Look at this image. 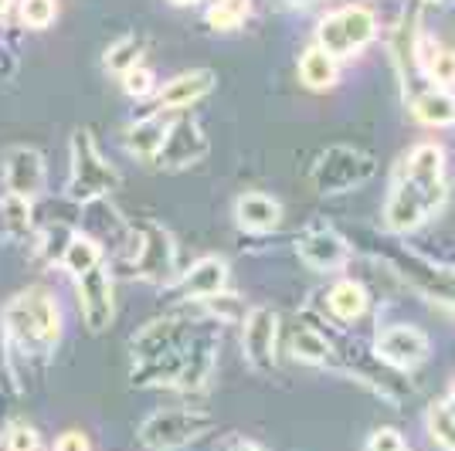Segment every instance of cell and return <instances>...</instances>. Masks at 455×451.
<instances>
[{
    "instance_id": "cell-27",
    "label": "cell",
    "mask_w": 455,
    "mask_h": 451,
    "mask_svg": "<svg viewBox=\"0 0 455 451\" xmlns=\"http://www.w3.org/2000/svg\"><path fill=\"white\" fill-rule=\"evenodd\" d=\"M99 262H102V245L95 241L92 234L76 231V234H72V241H68V248H65V255H61V268L78 279V275L92 272Z\"/></svg>"
},
{
    "instance_id": "cell-33",
    "label": "cell",
    "mask_w": 455,
    "mask_h": 451,
    "mask_svg": "<svg viewBox=\"0 0 455 451\" xmlns=\"http://www.w3.org/2000/svg\"><path fill=\"white\" fill-rule=\"evenodd\" d=\"M425 72H428V78H432L435 85L449 89V85L455 82V51H449V48H435L432 58H428V65H425Z\"/></svg>"
},
{
    "instance_id": "cell-26",
    "label": "cell",
    "mask_w": 455,
    "mask_h": 451,
    "mask_svg": "<svg viewBox=\"0 0 455 451\" xmlns=\"http://www.w3.org/2000/svg\"><path fill=\"white\" fill-rule=\"evenodd\" d=\"M292 357L299 360V363H309V367H326V363H333V346H330V339L323 336L320 329L296 326V333H292Z\"/></svg>"
},
{
    "instance_id": "cell-6",
    "label": "cell",
    "mask_w": 455,
    "mask_h": 451,
    "mask_svg": "<svg viewBox=\"0 0 455 451\" xmlns=\"http://www.w3.org/2000/svg\"><path fill=\"white\" fill-rule=\"evenodd\" d=\"M214 428H218L214 414L201 411V407H164V411L147 414L136 434L147 451H180L201 441Z\"/></svg>"
},
{
    "instance_id": "cell-34",
    "label": "cell",
    "mask_w": 455,
    "mask_h": 451,
    "mask_svg": "<svg viewBox=\"0 0 455 451\" xmlns=\"http://www.w3.org/2000/svg\"><path fill=\"white\" fill-rule=\"evenodd\" d=\"M123 92L130 95V99H147V95L156 92V78H153L150 68L136 65V68H130V72L123 75Z\"/></svg>"
},
{
    "instance_id": "cell-31",
    "label": "cell",
    "mask_w": 455,
    "mask_h": 451,
    "mask_svg": "<svg viewBox=\"0 0 455 451\" xmlns=\"http://www.w3.org/2000/svg\"><path fill=\"white\" fill-rule=\"evenodd\" d=\"M0 445H4V451H41V434L31 424H24V421H11L4 428Z\"/></svg>"
},
{
    "instance_id": "cell-32",
    "label": "cell",
    "mask_w": 455,
    "mask_h": 451,
    "mask_svg": "<svg viewBox=\"0 0 455 451\" xmlns=\"http://www.w3.org/2000/svg\"><path fill=\"white\" fill-rule=\"evenodd\" d=\"M55 14H58L55 0H20V24L24 28L41 31V28H48L55 20Z\"/></svg>"
},
{
    "instance_id": "cell-37",
    "label": "cell",
    "mask_w": 455,
    "mask_h": 451,
    "mask_svg": "<svg viewBox=\"0 0 455 451\" xmlns=\"http://www.w3.org/2000/svg\"><path fill=\"white\" fill-rule=\"evenodd\" d=\"M228 451H266V448H262L259 441H248V438H242V441H235Z\"/></svg>"
},
{
    "instance_id": "cell-4",
    "label": "cell",
    "mask_w": 455,
    "mask_h": 451,
    "mask_svg": "<svg viewBox=\"0 0 455 451\" xmlns=\"http://www.w3.org/2000/svg\"><path fill=\"white\" fill-rule=\"evenodd\" d=\"M123 177L119 170L102 156L99 143L89 130H78L72 136V177H68V197L76 204H95L106 201L113 190H119Z\"/></svg>"
},
{
    "instance_id": "cell-42",
    "label": "cell",
    "mask_w": 455,
    "mask_h": 451,
    "mask_svg": "<svg viewBox=\"0 0 455 451\" xmlns=\"http://www.w3.org/2000/svg\"><path fill=\"white\" fill-rule=\"evenodd\" d=\"M428 4H438V0H428Z\"/></svg>"
},
{
    "instance_id": "cell-30",
    "label": "cell",
    "mask_w": 455,
    "mask_h": 451,
    "mask_svg": "<svg viewBox=\"0 0 455 451\" xmlns=\"http://www.w3.org/2000/svg\"><path fill=\"white\" fill-rule=\"evenodd\" d=\"M425 424H428V434L442 451H455V417L445 411V404L438 400L435 407H428L425 414Z\"/></svg>"
},
{
    "instance_id": "cell-15",
    "label": "cell",
    "mask_w": 455,
    "mask_h": 451,
    "mask_svg": "<svg viewBox=\"0 0 455 451\" xmlns=\"http://www.w3.org/2000/svg\"><path fill=\"white\" fill-rule=\"evenodd\" d=\"M48 180V170H44V156L35 146H14L4 156V184L11 194L20 197H38Z\"/></svg>"
},
{
    "instance_id": "cell-40",
    "label": "cell",
    "mask_w": 455,
    "mask_h": 451,
    "mask_svg": "<svg viewBox=\"0 0 455 451\" xmlns=\"http://www.w3.org/2000/svg\"><path fill=\"white\" fill-rule=\"evenodd\" d=\"M285 4H289V7H313L316 0H285Z\"/></svg>"
},
{
    "instance_id": "cell-24",
    "label": "cell",
    "mask_w": 455,
    "mask_h": 451,
    "mask_svg": "<svg viewBox=\"0 0 455 451\" xmlns=\"http://www.w3.org/2000/svg\"><path fill=\"white\" fill-rule=\"evenodd\" d=\"M299 78H303L306 89L313 92H326L337 85V58L326 55L320 44L306 48L303 58H299Z\"/></svg>"
},
{
    "instance_id": "cell-19",
    "label": "cell",
    "mask_w": 455,
    "mask_h": 451,
    "mask_svg": "<svg viewBox=\"0 0 455 451\" xmlns=\"http://www.w3.org/2000/svg\"><path fill=\"white\" fill-rule=\"evenodd\" d=\"M411 113L421 126L449 130V126H455V95L442 85H428L418 95H411Z\"/></svg>"
},
{
    "instance_id": "cell-29",
    "label": "cell",
    "mask_w": 455,
    "mask_h": 451,
    "mask_svg": "<svg viewBox=\"0 0 455 451\" xmlns=\"http://www.w3.org/2000/svg\"><path fill=\"white\" fill-rule=\"evenodd\" d=\"M248 11H251L248 0H214L204 18H208V24L214 31H235V28L245 24Z\"/></svg>"
},
{
    "instance_id": "cell-16",
    "label": "cell",
    "mask_w": 455,
    "mask_h": 451,
    "mask_svg": "<svg viewBox=\"0 0 455 451\" xmlns=\"http://www.w3.org/2000/svg\"><path fill=\"white\" fill-rule=\"evenodd\" d=\"M218 85V75L211 68H194V72H180L177 78H171L164 89H156V109L160 113H180L194 102H201L204 95H211V89Z\"/></svg>"
},
{
    "instance_id": "cell-7",
    "label": "cell",
    "mask_w": 455,
    "mask_h": 451,
    "mask_svg": "<svg viewBox=\"0 0 455 451\" xmlns=\"http://www.w3.org/2000/svg\"><path fill=\"white\" fill-rule=\"evenodd\" d=\"M374 38H378V14L367 4H347L340 11L326 14L316 28V44L337 61L361 55Z\"/></svg>"
},
{
    "instance_id": "cell-41",
    "label": "cell",
    "mask_w": 455,
    "mask_h": 451,
    "mask_svg": "<svg viewBox=\"0 0 455 451\" xmlns=\"http://www.w3.org/2000/svg\"><path fill=\"white\" fill-rule=\"evenodd\" d=\"M171 4H177V7H188V4H197V0H171Z\"/></svg>"
},
{
    "instance_id": "cell-39",
    "label": "cell",
    "mask_w": 455,
    "mask_h": 451,
    "mask_svg": "<svg viewBox=\"0 0 455 451\" xmlns=\"http://www.w3.org/2000/svg\"><path fill=\"white\" fill-rule=\"evenodd\" d=\"M442 404H445V411H449V414H452V417H455V387H452V391H449V397H445Z\"/></svg>"
},
{
    "instance_id": "cell-22",
    "label": "cell",
    "mask_w": 455,
    "mask_h": 451,
    "mask_svg": "<svg viewBox=\"0 0 455 451\" xmlns=\"http://www.w3.org/2000/svg\"><path fill=\"white\" fill-rule=\"evenodd\" d=\"M35 227V207L31 197H20V194H4L0 197V238L7 241H24Z\"/></svg>"
},
{
    "instance_id": "cell-35",
    "label": "cell",
    "mask_w": 455,
    "mask_h": 451,
    "mask_svg": "<svg viewBox=\"0 0 455 451\" xmlns=\"http://www.w3.org/2000/svg\"><path fill=\"white\" fill-rule=\"evenodd\" d=\"M404 434L398 428H374L367 438V451H404Z\"/></svg>"
},
{
    "instance_id": "cell-2",
    "label": "cell",
    "mask_w": 455,
    "mask_h": 451,
    "mask_svg": "<svg viewBox=\"0 0 455 451\" xmlns=\"http://www.w3.org/2000/svg\"><path fill=\"white\" fill-rule=\"evenodd\" d=\"M4 333L28 357H48L61 336V309L52 292L28 289L4 305Z\"/></svg>"
},
{
    "instance_id": "cell-14",
    "label": "cell",
    "mask_w": 455,
    "mask_h": 451,
    "mask_svg": "<svg viewBox=\"0 0 455 451\" xmlns=\"http://www.w3.org/2000/svg\"><path fill=\"white\" fill-rule=\"evenodd\" d=\"M173 285H177V296L190 302H204L211 296H221L228 289V262L218 258V255H204V258H197L190 265L188 272H180L173 279Z\"/></svg>"
},
{
    "instance_id": "cell-23",
    "label": "cell",
    "mask_w": 455,
    "mask_h": 451,
    "mask_svg": "<svg viewBox=\"0 0 455 451\" xmlns=\"http://www.w3.org/2000/svg\"><path fill=\"white\" fill-rule=\"evenodd\" d=\"M401 173L408 177H418V180H445V150L435 139H425V143H415L408 156L401 160Z\"/></svg>"
},
{
    "instance_id": "cell-36",
    "label": "cell",
    "mask_w": 455,
    "mask_h": 451,
    "mask_svg": "<svg viewBox=\"0 0 455 451\" xmlns=\"http://www.w3.org/2000/svg\"><path fill=\"white\" fill-rule=\"evenodd\" d=\"M52 451H92V441H89V434L85 431H61L55 438V445H52Z\"/></svg>"
},
{
    "instance_id": "cell-43",
    "label": "cell",
    "mask_w": 455,
    "mask_h": 451,
    "mask_svg": "<svg viewBox=\"0 0 455 451\" xmlns=\"http://www.w3.org/2000/svg\"><path fill=\"white\" fill-rule=\"evenodd\" d=\"M404 451H408V448H404Z\"/></svg>"
},
{
    "instance_id": "cell-28",
    "label": "cell",
    "mask_w": 455,
    "mask_h": 451,
    "mask_svg": "<svg viewBox=\"0 0 455 451\" xmlns=\"http://www.w3.org/2000/svg\"><path fill=\"white\" fill-rule=\"evenodd\" d=\"M143 48H147V41L136 38V35H123V38L109 44L106 48V68L116 72V75H126L130 68L140 65V58H143Z\"/></svg>"
},
{
    "instance_id": "cell-5",
    "label": "cell",
    "mask_w": 455,
    "mask_h": 451,
    "mask_svg": "<svg viewBox=\"0 0 455 451\" xmlns=\"http://www.w3.org/2000/svg\"><path fill=\"white\" fill-rule=\"evenodd\" d=\"M378 173V160L361 146H326L316 156V163L309 170V184L323 197H333V194H350V190H361L363 184H371Z\"/></svg>"
},
{
    "instance_id": "cell-17",
    "label": "cell",
    "mask_w": 455,
    "mask_h": 451,
    "mask_svg": "<svg viewBox=\"0 0 455 451\" xmlns=\"http://www.w3.org/2000/svg\"><path fill=\"white\" fill-rule=\"evenodd\" d=\"M235 225L248 234H268L283 225V204L262 190H248L235 201Z\"/></svg>"
},
{
    "instance_id": "cell-18",
    "label": "cell",
    "mask_w": 455,
    "mask_h": 451,
    "mask_svg": "<svg viewBox=\"0 0 455 451\" xmlns=\"http://www.w3.org/2000/svg\"><path fill=\"white\" fill-rule=\"evenodd\" d=\"M214 357H218V336L214 333H194L188 367L180 374L177 391H204L211 374H214Z\"/></svg>"
},
{
    "instance_id": "cell-20",
    "label": "cell",
    "mask_w": 455,
    "mask_h": 451,
    "mask_svg": "<svg viewBox=\"0 0 455 451\" xmlns=\"http://www.w3.org/2000/svg\"><path fill=\"white\" fill-rule=\"evenodd\" d=\"M167 130H171V113L156 109L153 115H143L126 130V150L140 160H156V153L167 139Z\"/></svg>"
},
{
    "instance_id": "cell-13",
    "label": "cell",
    "mask_w": 455,
    "mask_h": 451,
    "mask_svg": "<svg viewBox=\"0 0 455 451\" xmlns=\"http://www.w3.org/2000/svg\"><path fill=\"white\" fill-rule=\"evenodd\" d=\"M296 255L313 272H340L350 262V245L333 227H309L296 241Z\"/></svg>"
},
{
    "instance_id": "cell-38",
    "label": "cell",
    "mask_w": 455,
    "mask_h": 451,
    "mask_svg": "<svg viewBox=\"0 0 455 451\" xmlns=\"http://www.w3.org/2000/svg\"><path fill=\"white\" fill-rule=\"evenodd\" d=\"M14 4H18V0H0V20L7 18L11 11H14Z\"/></svg>"
},
{
    "instance_id": "cell-12",
    "label": "cell",
    "mask_w": 455,
    "mask_h": 451,
    "mask_svg": "<svg viewBox=\"0 0 455 451\" xmlns=\"http://www.w3.org/2000/svg\"><path fill=\"white\" fill-rule=\"evenodd\" d=\"M374 353L395 370H415L418 363L428 360L432 343L418 326H387L374 339Z\"/></svg>"
},
{
    "instance_id": "cell-11",
    "label": "cell",
    "mask_w": 455,
    "mask_h": 451,
    "mask_svg": "<svg viewBox=\"0 0 455 451\" xmlns=\"http://www.w3.org/2000/svg\"><path fill=\"white\" fill-rule=\"evenodd\" d=\"M211 143L204 130H201V123H194V119H177L171 123V130H167V139H164V146L156 153V167L160 170H188L194 163H201L204 156H208Z\"/></svg>"
},
{
    "instance_id": "cell-9",
    "label": "cell",
    "mask_w": 455,
    "mask_h": 451,
    "mask_svg": "<svg viewBox=\"0 0 455 451\" xmlns=\"http://www.w3.org/2000/svg\"><path fill=\"white\" fill-rule=\"evenodd\" d=\"M78 309L82 320L89 326V333H102L116 316V299H113V272L109 265L99 262L92 272L78 275Z\"/></svg>"
},
{
    "instance_id": "cell-10",
    "label": "cell",
    "mask_w": 455,
    "mask_h": 451,
    "mask_svg": "<svg viewBox=\"0 0 455 451\" xmlns=\"http://www.w3.org/2000/svg\"><path fill=\"white\" fill-rule=\"evenodd\" d=\"M275 336H279V313L268 305H255L242 322V353L251 370L268 374L275 367Z\"/></svg>"
},
{
    "instance_id": "cell-3",
    "label": "cell",
    "mask_w": 455,
    "mask_h": 451,
    "mask_svg": "<svg viewBox=\"0 0 455 451\" xmlns=\"http://www.w3.org/2000/svg\"><path fill=\"white\" fill-rule=\"evenodd\" d=\"M445 197H449L445 180H418V177H408L398 170L395 187H391L387 204H384V227L391 234H411L435 218L445 204Z\"/></svg>"
},
{
    "instance_id": "cell-21",
    "label": "cell",
    "mask_w": 455,
    "mask_h": 451,
    "mask_svg": "<svg viewBox=\"0 0 455 451\" xmlns=\"http://www.w3.org/2000/svg\"><path fill=\"white\" fill-rule=\"evenodd\" d=\"M326 305H330V313H333L337 322H357L367 316L371 296H367V289L361 282L340 279V282H333V289L326 292Z\"/></svg>"
},
{
    "instance_id": "cell-8",
    "label": "cell",
    "mask_w": 455,
    "mask_h": 451,
    "mask_svg": "<svg viewBox=\"0 0 455 451\" xmlns=\"http://www.w3.org/2000/svg\"><path fill=\"white\" fill-rule=\"evenodd\" d=\"M133 275L150 285H171L180 272H177V245L173 234L164 225L136 227V248H133Z\"/></svg>"
},
{
    "instance_id": "cell-25",
    "label": "cell",
    "mask_w": 455,
    "mask_h": 451,
    "mask_svg": "<svg viewBox=\"0 0 455 451\" xmlns=\"http://www.w3.org/2000/svg\"><path fill=\"white\" fill-rule=\"evenodd\" d=\"M404 275H411L415 285H421L428 296H435L438 302H445V305H452L455 309V268H438V265H428V262H411Z\"/></svg>"
},
{
    "instance_id": "cell-1",
    "label": "cell",
    "mask_w": 455,
    "mask_h": 451,
    "mask_svg": "<svg viewBox=\"0 0 455 451\" xmlns=\"http://www.w3.org/2000/svg\"><path fill=\"white\" fill-rule=\"evenodd\" d=\"M194 329L184 316H160L150 320L130 339L136 387H177L188 367Z\"/></svg>"
}]
</instances>
